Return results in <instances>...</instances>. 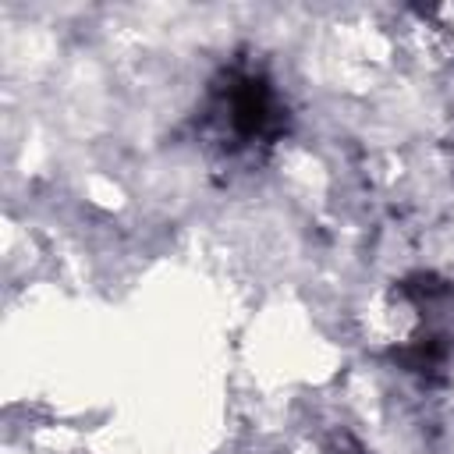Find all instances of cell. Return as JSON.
<instances>
[{"instance_id":"1","label":"cell","mask_w":454,"mask_h":454,"mask_svg":"<svg viewBox=\"0 0 454 454\" xmlns=\"http://www.w3.org/2000/svg\"><path fill=\"white\" fill-rule=\"evenodd\" d=\"M209 121L231 153H245L252 145H270L280 128V103L266 78L238 71L220 82Z\"/></svg>"}]
</instances>
